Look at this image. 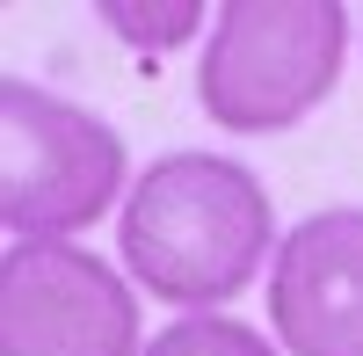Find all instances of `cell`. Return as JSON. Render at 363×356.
Returning a JSON list of instances; mask_svg holds the SVG:
<instances>
[{"mask_svg": "<svg viewBox=\"0 0 363 356\" xmlns=\"http://www.w3.org/2000/svg\"><path fill=\"white\" fill-rule=\"evenodd\" d=\"M277 204L262 174L233 153H160L116 211V255L145 299L182 313H218L277 262Z\"/></svg>", "mask_w": 363, "mask_h": 356, "instance_id": "1", "label": "cell"}, {"mask_svg": "<svg viewBox=\"0 0 363 356\" xmlns=\"http://www.w3.org/2000/svg\"><path fill=\"white\" fill-rule=\"evenodd\" d=\"M0 356H145L131 277L80 240H8Z\"/></svg>", "mask_w": 363, "mask_h": 356, "instance_id": "4", "label": "cell"}, {"mask_svg": "<svg viewBox=\"0 0 363 356\" xmlns=\"http://www.w3.org/2000/svg\"><path fill=\"white\" fill-rule=\"evenodd\" d=\"M145 356H277V342L233 313H174L160 335H145Z\"/></svg>", "mask_w": 363, "mask_h": 356, "instance_id": "6", "label": "cell"}, {"mask_svg": "<svg viewBox=\"0 0 363 356\" xmlns=\"http://www.w3.org/2000/svg\"><path fill=\"white\" fill-rule=\"evenodd\" d=\"M116 196H131V153L109 116L22 73L0 80V226L8 240H73Z\"/></svg>", "mask_w": 363, "mask_h": 356, "instance_id": "3", "label": "cell"}, {"mask_svg": "<svg viewBox=\"0 0 363 356\" xmlns=\"http://www.w3.org/2000/svg\"><path fill=\"white\" fill-rule=\"evenodd\" d=\"M124 44H138V51H167V44H182L189 29L203 22V8L196 0H167V8H138V0H102L95 8Z\"/></svg>", "mask_w": 363, "mask_h": 356, "instance_id": "7", "label": "cell"}, {"mask_svg": "<svg viewBox=\"0 0 363 356\" xmlns=\"http://www.w3.org/2000/svg\"><path fill=\"white\" fill-rule=\"evenodd\" d=\"M349 58V8L335 0H225L203 29L196 109L218 131L269 138L335 95Z\"/></svg>", "mask_w": 363, "mask_h": 356, "instance_id": "2", "label": "cell"}, {"mask_svg": "<svg viewBox=\"0 0 363 356\" xmlns=\"http://www.w3.org/2000/svg\"><path fill=\"white\" fill-rule=\"evenodd\" d=\"M269 328L291 356H363V204H327L284 233Z\"/></svg>", "mask_w": 363, "mask_h": 356, "instance_id": "5", "label": "cell"}]
</instances>
